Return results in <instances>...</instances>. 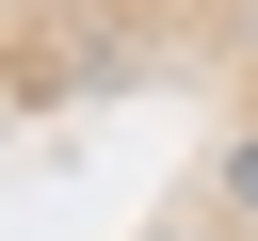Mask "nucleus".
<instances>
[{"mask_svg": "<svg viewBox=\"0 0 258 241\" xmlns=\"http://www.w3.org/2000/svg\"><path fill=\"white\" fill-rule=\"evenodd\" d=\"M226 193H242V209H258V145H242V161H226Z\"/></svg>", "mask_w": 258, "mask_h": 241, "instance_id": "nucleus-1", "label": "nucleus"}]
</instances>
